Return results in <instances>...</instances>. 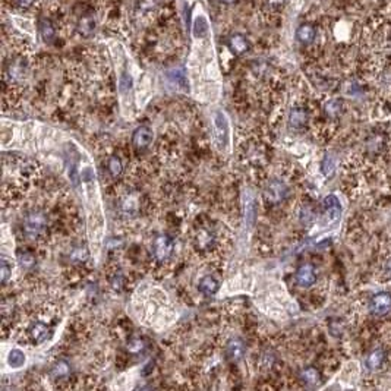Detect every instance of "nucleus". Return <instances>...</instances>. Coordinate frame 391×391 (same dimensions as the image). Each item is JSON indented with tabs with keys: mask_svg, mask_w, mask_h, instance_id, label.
Listing matches in <instances>:
<instances>
[{
	"mask_svg": "<svg viewBox=\"0 0 391 391\" xmlns=\"http://www.w3.org/2000/svg\"><path fill=\"white\" fill-rule=\"evenodd\" d=\"M194 94L199 98H215L220 91V75L214 50L213 30L204 8L198 5L192 17V50L188 62Z\"/></svg>",
	"mask_w": 391,
	"mask_h": 391,
	"instance_id": "1",
	"label": "nucleus"
},
{
	"mask_svg": "<svg viewBox=\"0 0 391 391\" xmlns=\"http://www.w3.org/2000/svg\"><path fill=\"white\" fill-rule=\"evenodd\" d=\"M107 46L117 73V91L120 97V104L124 113H127L134 107V76L129 69L131 60L122 43L116 40H108Z\"/></svg>",
	"mask_w": 391,
	"mask_h": 391,
	"instance_id": "2",
	"label": "nucleus"
},
{
	"mask_svg": "<svg viewBox=\"0 0 391 391\" xmlns=\"http://www.w3.org/2000/svg\"><path fill=\"white\" fill-rule=\"evenodd\" d=\"M213 138L220 151H226L230 145V123L223 111H215L213 116Z\"/></svg>",
	"mask_w": 391,
	"mask_h": 391,
	"instance_id": "3",
	"label": "nucleus"
},
{
	"mask_svg": "<svg viewBox=\"0 0 391 391\" xmlns=\"http://www.w3.org/2000/svg\"><path fill=\"white\" fill-rule=\"evenodd\" d=\"M46 224H47L46 215L40 211H33L25 217L24 229L30 239H36L37 236L44 230Z\"/></svg>",
	"mask_w": 391,
	"mask_h": 391,
	"instance_id": "4",
	"label": "nucleus"
},
{
	"mask_svg": "<svg viewBox=\"0 0 391 391\" xmlns=\"http://www.w3.org/2000/svg\"><path fill=\"white\" fill-rule=\"evenodd\" d=\"M153 248H154L156 258H157L159 261H161V263H164V261H167V259L172 258L173 250H175V242H173V239L169 237L167 234H160V236L156 237Z\"/></svg>",
	"mask_w": 391,
	"mask_h": 391,
	"instance_id": "5",
	"label": "nucleus"
},
{
	"mask_svg": "<svg viewBox=\"0 0 391 391\" xmlns=\"http://www.w3.org/2000/svg\"><path fill=\"white\" fill-rule=\"evenodd\" d=\"M243 211H245V224L248 229H252L256 221V199L250 191H245L243 194Z\"/></svg>",
	"mask_w": 391,
	"mask_h": 391,
	"instance_id": "6",
	"label": "nucleus"
},
{
	"mask_svg": "<svg viewBox=\"0 0 391 391\" xmlns=\"http://www.w3.org/2000/svg\"><path fill=\"white\" fill-rule=\"evenodd\" d=\"M369 309H371V314L376 315V317H381V315H385L388 311L391 309V295L390 293H378L375 295L371 301V305H369Z\"/></svg>",
	"mask_w": 391,
	"mask_h": 391,
	"instance_id": "7",
	"label": "nucleus"
},
{
	"mask_svg": "<svg viewBox=\"0 0 391 391\" xmlns=\"http://www.w3.org/2000/svg\"><path fill=\"white\" fill-rule=\"evenodd\" d=\"M154 140V132L153 129H150L148 126H140L135 129L134 135H132V143L138 148V150H145L148 148Z\"/></svg>",
	"mask_w": 391,
	"mask_h": 391,
	"instance_id": "8",
	"label": "nucleus"
},
{
	"mask_svg": "<svg viewBox=\"0 0 391 391\" xmlns=\"http://www.w3.org/2000/svg\"><path fill=\"white\" fill-rule=\"evenodd\" d=\"M287 186L286 183H283L282 180H273L267 188L266 196L271 204H280L286 196H287Z\"/></svg>",
	"mask_w": 391,
	"mask_h": 391,
	"instance_id": "9",
	"label": "nucleus"
},
{
	"mask_svg": "<svg viewBox=\"0 0 391 391\" xmlns=\"http://www.w3.org/2000/svg\"><path fill=\"white\" fill-rule=\"evenodd\" d=\"M296 282L298 285L302 286V287H311L317 282V274H315V270L311 264H303L301 267L298 268L296 271Z\"/></svg>",
	"mask_w": 391,
	"mask_h": 391,
	"instance_id": "10",
	"label": "nucleus"
},
{
	"mask_svg": "<svg viewBox=\"0 0 391 391\" xmlns=\"http://www.w3.org/2000/svg\"><path fill=\"white\" fill-rule=\"evenodd\" d=\"M243 355H245V344H243L242 340L234 338V340H230L227 343V346H226V356H227L229 360L237 362V360H240L243 357Z\"/></svg>",
	"mask_w": 391,
	"mask_h": 391,
	"instance_id": "11",
	"label": "nucleus"
},
{
	"mask_svg": "<svg viewBox=\"0 0 391 391\" xmlns=\"http://www.w3.org/2000/svg\"><path fill=\"white\" fill-rule=\"evenodd\" d=\"M218 289H220V285H218V282L211 277V276H205L201 282H199V290H201V293H204L205 296H213L215 295L217 292H218Z\"/></svg>",
	"mask_w": 391,
	"mask_h": 391,
	"instance_id": "12",
	"label": "nucleus"
},
{
	"mask_svg": "<svg viewBox=\"0 0 391 391\" xmlns=\"http://www.w3.org/2000/svg\"><path fill=\"white\" fill-rule=\"evenodd\" d=\"M290 126L293 129H302L303 126L308 122V114L303 108H293L289 117Z\"/></svg>",
	"mask_w": 391,
	"mask_h": 391,
	"instance_id": "13",
	"label": "nucleus"
},
{
	"mask_svg": "<svg viewBox=\"0 0 391 391\" xmlns=\"http://www.w3.org/2000/svg\"><path fill=\"white\" fill-rule=\"evenodd\" d=\"M27 362V356L22 350L19 349H12L9 352V356H8V365L14 369H18V368H22Z\"/></svg>",
	"mask_w": 391,
	"mask_h": 391,
	"instance_id": "14",
	"label": "nucleus"
},
{
	"mask_svg": "<svg viewBox=\"0 0 391 391\" xmlns=\"http://www.w3.org/2000/svg\"><path fill=\"white\" fill-rule=\"evenodd\" d=\"M49 336V328L43 322H36L31 328V337L36 340L37 343H43Z\"/></svg>",
	"mask_w": 391,
	"mask_h": 391,
	"instance_id": "15",
	"label": "nucleus"
},
{
	"mask_svg": "<svg viewBox=\"0 0 391 391\" xmlns=\"http://www.w3.org/2000/svg\"><path fill=\"white\" fill-rule=\"evenodd\" d=\"M384 359H385V353L381 349H376V350H373L372 353L368 356L366 365H368L369 369H378L382 365Z\"/></svg>",
	"mask_w": 391,
	"mask_h": 391,
	"instance_id": "16",
	"label": "nucleus"
},
{
	"mask_svg": "<svg viewBox=\"0 0 391 391\" xmlns=\"http://www.w3.org/2000/svg\"><path fill=\"white\" fill-rule=\"evenodd\" d=\"M69 372H71V366H69V363L65 362V360H59L53 368H52V376H53L54 379L65 378V376L69 375Z\"/></svg>",
	"mask_w": 391,
	"mask_h": 391,
	"instance_id": "17",
	"label": "nucleus"
},
{
	"mask_svg": "<svg viewBox=\"0 0 391 391\" xmlns=\"http://www.w3.org/2000/svg\"><path fill=\"white\" fill-rule=\"evenodd\" d=\"M298 38L303 44H309L314 38H315V30L311 25H302L298 30Z\"/></svg>",
	"mask_w": 391,
	"mask_h": 391,
	"instance_id": "18",
	"label": "nucleus"
},
{
	"mask_svg": "<svg viewBox=\"0 0 391 391\" xmlns=\"http://www.w3.org/2000/svg\"><path fill=\"white\" fill-rule=\"evenodd\" d=\"M12 21L15 22V25L18 27L22 33H25V34H30V36H33V34H34V24H33L30 19L21 18V17H15V15H14V17H12Z\"/></svg>",
	"mask_w": 391,
	"mask_h": 391,
	"instance_id": "19",
	"label": "nucleus"
},
{
	"mask_svg": "<svg viewBox=\"0 0 391 391\" xmlns=\"http://www.w3.org/2000/svg\"><path fill=\"white\" fill-rule=\"evenodd\" d=\"M302 379L308 384V385H317L320 382L321 375L315 368H306L302 372Z\"/></svg>",
	"mask_w": 391,
	"mask_h": 391,
	"instance_id": "20",
	"label": "nucleus"
},
{
	"mask_svg": "<svg viewBox=\"0 0 391 391\" xmlns=\"http://www.w3.org/2000/svg\"><path fill=\"white\" fill-rule=\"evenodd\" d=\"M108 172L113 178H117L122 175V161L119 160L117 157H111L108 160Z\"/></svg>",
	"mask_w": 391,
	"mask_h": 391,
	"instance_id": "21",
	"label": "nucleus"
},
{
	"mask_svg": "<svg viewBox=\"0 0 391 391\" xmlns=\"http://www.w3.org/2000/svg\"><path fill=\"white\" fill-rule=\"evenodd\" d=\"M325 111H327V114L330 117H337L338 114H340V111H341V103L338 100L328 101L327 106H325Z\"/></svg>",
	"mask_w": 391,
	"mask_h": 391,
	"instance_id": "22",
	"label": "nucleus"
},
{
	"mask_svg": "<svg viewBox=\"0 0 391 391\" xmlns=\"http://www.w3.org/2000/svg\"><path fill=\"white\" fill-rule=\"evenodd\" d=\"M231 46H233V49H234L236 52H243L245 47H246V43H245V40H243L242 37H234V38L231 40Z\"/></svg>",
	"mask_w": 391,
	"mask_h": 391,
	"instance_id": "23",
	"label": "nucleus"
},
{
	"mask_svg": "<svg viewBox=\"0 0 391 391\" xmlns=\"http://www.w3.org/2000/svg\"><path fill=\"white\" fill-rule=\"evenodd\" d=\"M0 274H2V283L5 285L8 280H9V277H11V274H12V270L9 268V266L6 264V261H3L2 263V268H0Z\"/></svg>",
	"mask_w": 391,
	"mask_h": 391,
	"instance_id": "24",
	"label": "nucleus"
},
{
	"mask_svg": "<svg viewBox=\"0 0 391 391\" xmlns=\"http://www.w3.org/2000/svg\"><path fill=\"white\" fill-rule=\"evenodd\" d=\"M19 261H21V266H22V267H31V266H34V263H36L34 256H33V255H30V253H25V255H22Z\"/></svg>",
	"mask_w": 391,
	"mask_h": 391,
	"instance_id": "25",
	"label": "nucleus"
},
{
	"mask_svg": "<svg viewBox=\"0 0 391 391\" xmlns=\"http://www.w3.org/2000/svg\"><path fill=\"white\" fill-rule=\"evenodd\" d=\"M127 349L131 350V352H134V353H138L140 350H143L144 349V344L141 340H132L129 344H127Z\"/></svg>",
	"mask_w": 391,
	"mask_h": 391,
	"instance_id": "26",
	"label": "nucleus"
},
{
	"mask_svg": "<svg viewBox=\"0 0 391 391\" xmlns=\"http://www.w3.org/2000/svg\"><path fill=\"white\" fill-rule=\"evenodd\" d=\"M333 167H334V164H333V160L330 159V157H325V160L322 161V172H324V175H330L331 172H333Z\"/></svg>",
	"mask_w": 391,
	"mask_h": 391,
	"instance_id": "27",
	"label": "nucleus"
},
{
	"mask_svg": "<svg viewBox=\"0 0 391 391\" xmlns=\"http://www.w3.org/2000/svg\"><path fill=\"white\" fill-rule=\"evenodd\" d=\"M31 2H33V0H19V3H21V5H24V6H28Z\"/></svg>",
	"mask_w": 391,
	"mask_h": 391,
	"instance_id": "28",
	"label": "nucleus"
},
{
	"mask_svg": "<svg viewBox=\"0 0 391 391\" xmlns=\"http://www.w3.org/2000/svg\"><path fill=\"white\" fill-rule=\"evenodd\" d=\"M226 2H231V0H226Z\"/></svg>",
	"mask_w": 391,
	"mask_h": 391,
	"instance_id": "29",
	"label": "nucleus"
}]
</instances>
